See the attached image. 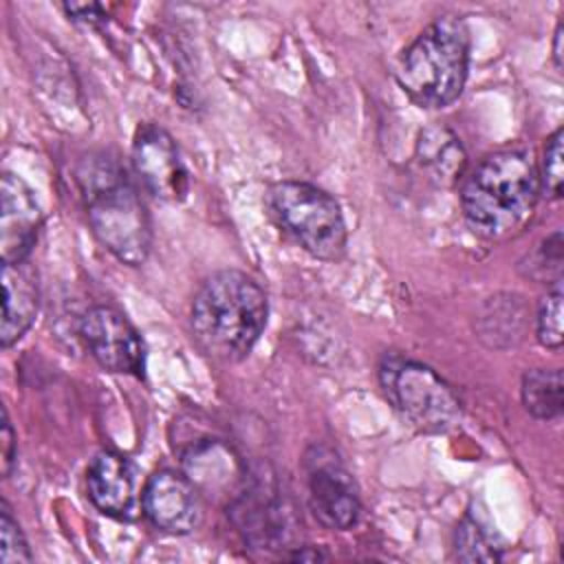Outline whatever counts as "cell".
<instances>
[{
  "mask_svg": "<svg viewBox=\"0 0 564 564\" xmlns=\"http://www.w3.org/2000/svg\"><path fill=\"white\" fill-rule=\"evenodd\" d=\"M0 443H2V476L7 478L11 474V469H13V463H15V434H13V427H11L7 410H2V436H0Z\"/></svg>",
  "mask_w": 564,
  "mask_h": 564,
  "instance_id": "21",
  "label": "cell"
},
{
  "mask_svg": "<svg viewBox=\"0 0 564 564\" xmlns=\"http://www.w3.org/2000/svg\"><path fill=\"white\" fill-rule=\"evenodd\" d=\"M416 163L438 187H452L463 178L467 154L458 137L445 126H427L416 141Z\"/></svg>",
  "mask_w": 564,
  "mask_h": 564,
  "instance_id": "15",
  "label": "cell"
},
{
  "mask_svg": "<svg viewBox=\"0 0 564 564\" xmlns=\"http://www.w3.org/2000/svg\"><path fill=\"white\" fill-rule=\"evenodd\" d=\"M2 326H0V344L9 348L15 344L33 324L40 308V291L37 275L26 262L2 264Z\"/></svg>",
  "mask_w": 564,
  "mask_h": 564,
  "instance_id": "14",
  "label": "cell"
},
{
  "mask_svg": "<svg viewBox=\"0 0 564 564\" xmlns=\"http://www.w3.org/2000/svg\"><path fill=\"white\" fill-rule=\"evenodd\" d=\"M562 37H564V24L560 22L553 33V62H555L557 70L562 68Z\"/></svg>",
  "mask_w": 564,
  "mask_h": 564,
  "instance_id": "23",
  "label": "cell"
},
{
  "mask_svg": "<svg viewBox=\"0 0 564 564\" xmlns=\"http://www.w3.org/2000/svg\"><path fill=\"white\" fill-rule=\"evenodd\" d=\"M75 181L97 240L121 262L141 264L152 247L145 205L123 165L108 152H88Z\"/></svg>",
  "mask_w": 564,
  "mask_h": 564,
  "instance_id": "1",
  "label": "cell"
},
{
  "mask_svg": "<svg viewBox=\"0 0 564 564\" xmlns=\"http://www.w3.org/2000/svg\"><path fill=\"white\" fill-rule=\"evenodd\" d=\"M469 66V31L456 15L430 22L403 51L397 82L423 108L449 106L465 86Z\"/></svg>",
  "mask_w": 564,
  "mask_h": 564,
  "instance_id": "4",
  "label": "cell"
},
{
  "mask_svg": "<svg viewBox=\"0 0 564 564\" xmlns=\"http://www.w3.org/2000/svg\"><path fill=\"white\" fill-rule=\"evenodd\" d=\"M275 225L319 260H339L346 251V223L339 203L304 181L275 183L267 194Z\"/></svg>",
  "mask_w": 564,
  "mask_h": 564,
  "instance_id": "5",
  "label": "cell"
},
{
  "mask_svg": "<svg viewBox=\"0 0 564 564\" xmlns=\"http://www.w3.org/2000/svg\"><path fill=\"white\" fill-rule=\"evenodd\" d=\"M538 341L544 348L557 350L564 341L562 333V280L553 282V289L542 297L538 308Z\"/></svg>",
  "mask_w": 564,
  "mask_h": 564,
  "instance_id": "18",
  "label": "cell"
},
{
  "mask_svg": "<svg viewBox=\"0 0 564 564\" xmlns=\"http://www.w3.org/2000/svg\"><path fill=\"white\" fill-rule=\"evenodd\" d=\"M562 139H564V130L557 128L549 137L546 145H544L542 170H538V174H540V192H544L549 198H560L562 196V183H564Z\"/></svg>",
  "mask_w": 564,
  "mask_h": 564,
  "instance_id": "19",
  "label": "cell"
},
{
  "mask_svg": "<svg viewBox=\"0 0 564 564\" xmlns=\"http://www.w3.org/2000/svg\"><path fill=\"white\" fill-rule=\"evenodd\" d=\"M269 302L260 284L242 271L209 275L194 295L189 324L196 344L218 361L245 359L267 326Z\"/></svg>",
  "mask_w": 564,
  "mask_h": 564,
  "instance_id": "3",
  "label": "cell"
},
{
  "mask_svg": "<svg viewBox=\"0 0 564 564\" xmlns=\"http://www.w3.org/2000/svg\"><path fill=\"white\" fill-rule=\"evenodd\" d=\"M522 403L542 421L557 419L564 408V381L560 368H535L522 377Z\"/></svg>",
  "mask_w": 564,
  "mask_h": 564,
  "instance_id": "16",
  "label": "cell"
},
{
  "mask_svg": "<svg viewBox=\"0 0 564 564\" xmlns=\"http://www.w3.org/2000/svg\"><path fill=\"white\" fill-rule=\"evenodd\" d=\"M42 212L33 189L15 174L4 172L0 185V256L2 264L26 262L35 247Z\"/></svg>",
  "mask_w": 564,
  "mask_h": 564,
  "instance_id": "11",
  "label": "cell"
},
{
  "mask_svg": "<svg viewBox=\"0 0 564 564\" xmlns=\"http://www.w3.org/2000/svg\"><path fill=\"white\" fill-rule=\"evenodd\" d=\"M64 11L84 24H95L104 20V7L101 4H64Z\"/></svg>",
  "mask_w": 564,
  "mask_h": 564,
  "instance_id": "22",
  "label": "cell"
},
{
  "mask_svg": "<svg viewBox=\"0 0 564 564\" xmlns=\"http://www.w3.org/2000/svg\"><path fill=\"white\" fill-rule=\"evenodd\" d=\"M540 174L533 152L507 148L485 156L460 187L467 227L485 240H505L533 214Z\"/></svg>",
  "mask_w": 564,
  "mask_h": 564,
  "instance_id": "2",
  "label": "cell"
},
{
  "mask_svg": "<svg viewBox=\"0 0 564 564\" xmlns=\"http://www.w3.org/2000/svg\"><path fill=\"white\" fill-rule=\"evenodd\" d=\"M185 476L203 496L234 502L247 487V471L240 458L220 438H200L183 452Z\"/></svg>",
  "mask_w": 564,
  "mask_h": 564,
  "instance_id": "12",
  "label": "cell"
},
{
  "mask_svg": "<svg viewBox=\"0 0 564 564\" xmlns=\"http://www.w3.org/2000/svg\"><path fill=\"white\" fill-rule=\"evenodd\" d=\"M143 516L156 529L172 535H187L203 522V494L174 469L154 471L141 494Z\"/></svg>",
  "mask_w": 564,
  "mask_h": 564,
  "instance_id": "10",
  "label": "cell"
},
{
  "mask_svg": "<svg viewBox=\"0 0 564 564\" xmlns=\"http://www.w3.org/2000/svg\"><path fill=\"white\" fill-rule=\"evenodd\" d=\"M79 335L93 359L119 375L143 377L145 346L137 328L112 306H90L79 322Z\"/></svg>",
  "mask_w": 564,
  "mask_h": 564,
  "instance_id": "7",
  "label": "cell"
},
{
  "mask_svg": "<svg viewBox=\"0 0 564 564\" xmlns=\"http://www.w3.org/2000/svg\"><path fill=\"white\" fill-rule=\"evenodd\" d=\"M454 553L460 562H498L502 557L491 533L471 513H467L456 527Z\"/></svg>",
  "mask_w": 564,
  "mask_h": 564,
  "instance_id": "17",
  "label": "cell"
},
{
  "mask_svg": "<svg viewBox=\"0 0 564 564\" xmlns=\"http://www.w3.org/2000/svg\"><path fill=\"white\" fill-rule=\"evenodd\" d=\"M86 485L88 498L101 513L115 518H130L134 513V467L126 456L112 449L99 452L88 465Z\"/></svg>",
  "mask_w": 564,
  "mask_h": 564,
  "instance_id": "13",
  "label": "cell"
},
{
  "mask_svg": "<svg viewBox=\"0 0 564 564\" xmlns=\"http://www.w3.org/2000/svg\"><path fill=\"white\" fill-rule=\"evenodd\" d=\"M379 386L394 410L421 432H447L460 419V401L452 386L421 361L397 352L383 355Z\"/></svg>",
  "mask_w": 564,
  "mask_h": 564,
  "instance_id": "6",
  "label": "cell"
},
{
  "mask_svg": "<svg viewBox=\"0 0 564 564\" xmlns=\"http://www.w3.org/2000/svg\"><path fill=\"white\" fill-rule=\"evenodd\" d=\"M132 165L145 189L159 200L178 203L185 198L189 178L174 139L156 123L137 128L132 141Z\"/></svg>",
  "mask_w": 564,
  "mask_h": 564,
  "instance_id": "9",
  "label": "cell"
},
{
  "mask_svg": "<svg viewBox=\"0 0 564 564\" xmlns=\"http://www.w3.org/2000/svg\"><path fill=\"white\" fill-rule=\"evenodd\" d=\"M0 562L2 564H18V562H31V551L24 540V533L20 531V524L11 516V509L7 500L0 502Z\"/></svg>",
  "mask_w": 564,
  "mask_h": 564,
  "instance_id": "20",
  "label": "cell"
},
{
  "mask_svg": "<svg viewBox=\"0 0 564 564\" xmlns=\"http://www.w3.org/2000/svg\"><path fill=\"white\" fill-rule=\"evenodd\" d=\"M306 467L313 516L333 531H346L357 524L361 513L359 489L337 456L330 449L315 447L306 456Z\"/></svg>",
  "mask_w": 564,
  "mask_h": 564,
  "instance_id": "8",
  "label": "cell"
},
{
  "mask_svg": "<svg viewBox=\"0 0 564 564\" xmlns=\"http://www.w3.org/2000/svg\"><path fill=\"white\" fill-rule=\"evenodd\" d=\"M291 560H300V562H317V560H326V555L322 551H311V546L297 549L293 555H289Z\"/></svg>",
  "mask_w": 564,
  "mask_h": 564,
  "instance_id": "24",
  "label": "cell"
}]
</instances>
